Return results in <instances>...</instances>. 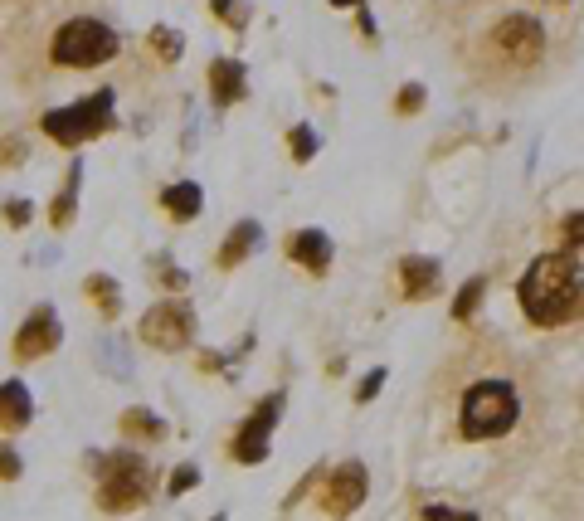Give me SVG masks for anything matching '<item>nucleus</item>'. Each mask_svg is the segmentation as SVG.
Segmentation results:
<instances>
[{"label": "nucleus", "mask_w": 584, "mask_h": 521, "mask_svg": "<svg viewBox=\"0 0 584 521\" xmlns=\"http://www.w3.org/2000/svg\"><path fill=\"white\" fill-rule=\"evenodd\" d=\"M584 273L570 254H541L521 278V307L536 327H560L580 312Z\"/></svg>", "instance_id": "1"}, {"label": "nucleus", "mask_w": 584, "mask_h": 521, "mask_svg": "<svg viewBox=\"0 0 584 521\" xmlns=\"http://www.w3.org/2000/svg\"><path fill=\"white\" fill-rule=\"evenodd\" d=\"M521 414V400L507 380H477L463 395V434L468 439H502Z\"/></svg>", "instance_id": "2"}, {"label": "nucleus", "mask_w": 584, "mask_h": 521, "mask_svg": "<svg viewBox=\"0 0 584 521\" xmlns=\"http://www.w3.org/2000/svg\"><path fill=\"white\" fill-rule=\"evenodd\" d=\"M117 54V35L98 20H69L59 35H54V64H69V69H93V64H108Z\"/></svg>", "instance_id": "3"}, {"label": "nucleus", "mask_w": 584, "mask_h": 521, "mask_svg": "<svg viewBox=\"0 0 584 521\" xmlns=\"http://www.w3.org/2000/svg\"><path fill=\"white\" fill-rule=\"evenodd\" d=\"M108 127H112V93L83 98V103H73V108H54L44 117V132H49L54 142H64V147H78V142H88V137H98V132H108Z\"/></svg>", "instance_id": "4"}, {"label": "nucleus", "mask_w": 584, "mask_h": 521, "mask_svg": "<svg viewBox=\"0 0 584 521\" xmlns=\"http://www.w3.org/2000/svg\"><path fill=\"white\" fill-rule=\"evenodd\" d=\"M146 487H151V473H146L142 458L117 453V458H108V468H103L98 497H103L108 512H132V507H142L146 502Z\"/></svg>", "instance_id": "5"}, {"label": "nucleus", "mask_w": 584, "mask_h": 521, "mask_svg": "<svg viewBox=\"0 0 584 521\" xmlns=\"http://www.w3.org/2000/svg\"><path fill=\"white\" fill-rule=\"evenodd\" d=\"M137 332H142V341L151 351H181V346H190V336H195V312L185 302H161V307L146 312Z\"/></svg>", "instance_id": "6"}, {"label": "nucleus", "mask_w": 584, "mask_h": 521, "mask_svg": "<svg viewBox=\"0 0 584 521\" xmlns=\"http://www.w3.org/2000/svg\"><path fill=\"white\" fill-rule=\"evenodd\" d=\"M492 44L507 54V64H536L541 59V49H546V35H541V25L536 20H526V15H507L497 30H492Z\"/></svg>", "instance_id": "7"}, {"label": "nucleus", "mask_w": 584, "mask_h": 521, "mask_svg": "<svg viewBox=\"0 0 584 521\" xmlns=\"http://www.w3.org/2000/svg\"><path fill=\"white\" fill-rule=\"evenodd\" d=\"M361 502H365V468L361 463H341L331 473L327 492H322V507H327L331 517H351Z\"/></svg>", "instance_id": "8"}, {"label": "nucleus", "mask_w": 584, "mask_h": 521, "mask_svg": "<svg viewBox=\"0 0 584 521\" xmlns=\"http://www.w3.org/2000/svg\"><path fill=\"white\" fill-rule=\"evenodd\" d=\"M278 414H283V400H278V395L258 405V414L244 424V434L234 439V458H239V463H258V458L268 453V429L278 424Z\"/></svg>", "instance_id": "9"}, {"label": "nucleus", "mask_w": 584, "mask_h": 521, "mask_svg": "<svg viewBox=\"0 0 584 521\" xmlns=\"http://www.w3.org/2000/svg\"><path fill=\"white\" fill-rule=\"evenodd\" d=\"M54 346H59V322H54L49 307H35L30 322L15 332V356H20V361H35V356L54 351Z\"/></svg>", "instance_id": "10"}, {"label": "nucleus", "mask_w": 584, "mask_h": 521, "mask_svg": "<svg viewBox=\"0 0 584 521\" xmlns=\"http://www.w3.org/2000/svg\"><path fill=\"white\" fill-rule=\"evenodd\" d=\"M244 93H249L244 64H239V59H215V64H210V98L229 108V103H239Z\"/></svg>", "instance_id": "11"}, {"label": "nucleus", "mask_w": 584, "mask_h": 521, "mask_svg": "<svg viewBox=\"0 0 584 521\" xmlns=\"http://www.w3.org/2000/svg\"><path fill=\"white\" fill-rule=\"evenodd\" d=\"M288 254L302 263V268L322 273V268H331V239L322 234V229H302V234H292L288 239Z\"/></svg>", "instance_id": "12"}, {"label": "nucleus", "mask_w": 584, "mask_h": 521, "mask_svg": "<svg viewBox=\"0 0 584 521\" xmlns=\"http://www.w3.org/2000/svg\"><path fill=\"white\" fill-rule=\"evenodd\" d=\"M30 414H35L30 390H25L20 380H5V385H0V429H25Z\"/></svg>", "instance_id": "13"}, {"label": "nucleus", "mask_w": 584, "mask_h": 521, "mask_svg": "<svg viewBox=\"0 0 584 521\" xmlns=\"http://www.w3.org/2000/svg\"><path fill=\"white\" fill-rule=\"evenodd\" d=\"M400 283L409 298H429L438 288V263L434 259H404L400 263Z\"/></svg>", "instance_id": "14"}, {"label": "nucleus", "mask_w": 584, "mask_h": 521, "mask_svg": "<svg viewBox=\"0 0 584 521\" xmlns=\"http://www.w3.org/2000/svg\"><path fill=\"white\" fill-rule=\"evenodd\" d=\"M258 244V224H234V229H229V244H224V249H219V263H224V268H234V263H244V254H249V249H254Z\"/></svg>", "instance_id": "15"}, {"label": "nucleus", "mask_w": 584, "mask_h": 521, "mask_svg": "<svg viewBox=\"0 0 584 521\" xmlns=\"http://www.w3.org/2000/svg\"><path fill=\"white\" fill-rule=\"evenodd\" d=\"M166 210H171L176 220H195V215H200V186H190V181L171 186L166 190Z\"/></svg>", "instance_id": "16"}, {"label": "nucleus", "mask_w": 584, "mask_h": 521, "mask_svg": "<svg viewBox=\"0 0 584 521\" xmlns=\"http://www.w3.org/2000/svg\"><path fill=\"white\" fill-rule=\"evenodd\" d=\"M122 429H127V434H142V439H161V419L146 414V410H127L122 414Z\"/></svg>", "instance_id": "17"}, {"label": "nucleus", "mask_w": 584, "mask_h": 521, "mask_svg": "<svg viewBox=\"0 0 584 521\" xmlns=\"http://www.w3.org/2000/svg\"><path fill=\"white\" fill-rule=\"evenodd\" d=\"M482 293H487V278H473V283L458 293V302H453V317H458V322H468V317L477 312V302H482Z\"/></svg>", "instance_id": "18"}, {"label": "nucleus", "mask_w": 584, "mask_h": 521, "mask_svg": "<svg viewBox=\"0 0 584 521\" xmlns=\"http://www.w3.org/2000/svg\"><path fill=\"white\" fill-rule=\"evenodd\" d=\"M210 5H215V15H219V20H229L234 30H244V25H249V10H244L239 0H210Z\"/></svg>", "instance_id": "19"}, {"label": "nucleus", "mask_w": 584, "mask_h": 521, "mask_svg": "<svg viewBox=\"0 0 584 521\" xmlns=\"http://www.w3.org/2000/svg\"><path fill=\"white\" fill-rule=\"evenodd\" d=\"M88 293H93V298L103 302V312H108V317H112V312H117V288H112V283H108V278H103V273H98V278L88 283Z\"/></svg>", "instance_id": "20"}, {"label": "nucleus", "mask_w": 584, "mask_h": 521, "mask_svg": "<svg viewBox=\"0 0 584 521\" xmlns=\"http://www.w3.org/2000/svg\"><path fill=\"white\" fill-rule=\"evenodd\" d=\"M73 186H78V176H73L69 190H64L59 200H54V210H49V215H54V224H69V220H73Z\"/></svg>", "instance_id": "21"}, {"label": "nucleus", "mask_w": 584, "mask_h": 521, "mask_svg": "<svg viewBox=\"0 0 584 521\" xmlns=\"http://www.w3.org/2000/svg\"><path fill=\"white\" fill-rule=\"evenodd\" d=\"M560 234H565V249H584V210H580V215H570Z\"/></svg>", "instance_id": "22"}, {"label": "nucleus", "mask_w": 584, "mask_h": 521, "mask_svg": "<svg viewBox=\"0 0 584 521\" xmlns=\"http://www.w3.org/2000/svg\"><path fill=\"white\" fill-rule=\"evenodd\" d=\"M292 151H297V161H312V151H317V137H312L307 127H297V132H292Z\"/></svg>", "instance_id": "23"}, {"label": "nucleus", "mask_w": 584, "mask_h": 521, "mask_svg": "<svg viewBox=\"0 0 584 521\" xmlns=\"http://www.w3.org/2000/svg\"><path fill=\"white\" fill-rule=\"evenodd\" d=\"M156 49H161V59H181V35H171V30H156Z\"/></svg>", "instance_id": "24"}, {"label": "nucleus", "mask_w": 584, "mask_h": 521, "mask_svg": "<svg viewBox=\"0 0 584 521\" xmlns=\"http://www.w3.org/2000/svg\"><path fill=\"white\" fill-rule=\"evenodd\" d=\"M424 521H477L473 512H458V507H429Z\"/></svg>", "instance_id": "25"}, {"label": "nucleus", "mask_w": 584, "mask_h": 521, "mask_svg": "<svg viewBox=\"0 0 584 521\" xmlns=\"http://www.w3.org/2000/svg\"><path fill=\"white\" fill-rule=\"evenodd\" d=\"M0 478H20V458H15V448H0Z\"/></svg>", "instance_id": "26"}, {"label": "nucleus", "mask_w": 584, "mask_h": 521, "mask_svg": "<svg viewBox=\"0 0 584 521\" xmlns=\"http://www.w3.org/2000/svg\"><path fill=\"white\" fill-rule=\"evenodd\" d=\"M419 103H424V88H404L400 98H395V108H400V112H414Z\"/></svg>", "instance_id": "27"}, {"label": "nucleus", "mask_w": 584, "mask_h": 521, "mask_svg": "<svg viewBox=\"0 0 584 521\" xmlns=\"http://www.w3.org/2000/svg\"><path fill=\"white\" fill-rule=\"evenodd\" d=\"M380 385H385V371H370V375L361 380V390H356V400H370V395H375Z\"/></svg>", "instance_id": "28"}, {"label": "nucleus", "mask_w": 584, "mask_h": 521, "mask_svg": "<svg viewBox=\"0 0 584 521\" xmlns=\"http://www.w3.org/2000/svg\"><path fill=\"white\" fill-rule=\"evenodd\" d=\"M195 483H200V473H195V468H181V473L171 478V492H190Z\"/></svg>", "instance_id": "29"}, {"label": "nucleus", "mask_w": 584, "mask_h": 521, "mask_svg": "<svg viewBox=\"0 0 584 521\" xmlns=\"http://www.w3.org/2000/svg\"><path fill=\"white\" fill-rule=\"evenodd\" d=\"M5 220H10V224H25V220H30V205H25V200H20V205H10V210H5Z\"/></svg>", "instance_id": "30"}, {"label": "nucleus", "mask_w": 584, "mask_h": 521, "mask_svg": "<svg viewBox=\"0 0 584 521\" xmlns=\"http://www.w3.org/2000/svg\"><path fill=\"white\" fill-rule=\"evenodd\" d=\"M161 283H166V288H185V273L181 268H166V273H161Z\"/></svg>", "instance_id": "31"}, {"label": "nucleus", "mask_w": 584, "mask_h": 521, "mask_svg": "<svg viewBox=\"0 0 584 521\" xmlns=\"http://www.w3.org/2000/svg\"><path fill=\"white\" fill-rule=\"evenodd\" d=\"M331 5H356V0H331Z\"/></svg>", "instance_id": "32"}]
</instances>
